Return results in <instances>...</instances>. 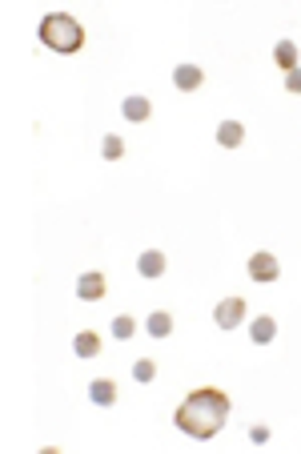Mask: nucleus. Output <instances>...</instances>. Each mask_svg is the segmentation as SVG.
<instances>
[{
	"mask_svg": "<svg viewBox=\"0 0 301 454\" xmlns=\"http://www.w3.org/2000/svg\"><path fill=\"white\" fill-rule=\"evenodd\" d=\"M249 338L257 342V346H270L273 338H277V322H273L270 314H261L254 325H249Z\"/></svg>",
	"mask_w": 301,
	"mask_h": 454,
	"instance_id": "1a4fd4ad",
	"label": "nucleus"
},
{
	"mask_svg": "<svg viewBox=\"0 0 301 454\" xmlns=\"http://www.w3.org/2000/svg\"><path fill=\"white\" fill-rule=\"evenodd\" d=\"M77 293L85 298V302H96V298H105V274H80L77 277Z\"/></svg>",
	"mask_w": 301,
	"mask_h": 454,
	"instance_id": "423d86ee",
	"label": "nucleus"
},
{
	"mask_svg": "<svg viewBox=\"0 0 301 454\" xmlns=\"http://www.w3.org/2000/svg\"><path fill=\"white\" fill-rule=\"evenodd\" d=\"M249 442H254V446H265V442H270V430H265V426H254V430H249Z\"/></svg>",
	"mask_w": 301,
	"mask_h": 454,
	"instance_id": "6ab92c4d",
	"label": "nucleus"
},
{
	"mask_svg": "<svg viewBox=\"0 0 301 454\" xmlns=\"http://www.w3.org/2000/svg\"><path fill=\"white\" fill-rule=\"evenodd\" d=\"M101 153H105V161H117V157H121V153H125V141H121V137H117V133H109V137H105V141H101Z\"/></svg>",
	"mask_w": 301,
	"mask_h": 454,
	"instance_id": "f3484780",
	"label": "nucleus"
},
{
	"mask_svg": "<svg viewBox=\"0 0 301 454\" xmlns=\"http://www.w3.org/2000/svg\"><path fill=\"white\" fill-rule=\"evenodd\" d=\"M73 350H77V358H96L101 354V338H96L93 330H80L77 338H73Z\"/></svg>",
	"mask_w": 301,
	"mask_h": 454,
	"instance_id": "ddd939ff",
	"label": "nucleus"
},
{
	"mask_svg": "<svg viewBox=\"0 0 301 454\" xmlns=\"http://www.w3.org/2000/svg\"><path fill=\"white\" fill-rule=\"evenodd\" d=\"M121 113H125V121H133V125H141V121H149V113H153V105H149V97H125V105H121Z\"/></svg>",
	"mask_w": 301,
	"mask_h": 454,
	"instance_id": "0eeeda50",
	"label": "nucleus"
},
{
	"mask_svg": "<svg viewBox=\"0 0 301 454\" xmlns=\"http://www.w3.org/2000/svg\"><path fill=\"white\" fill-rule=\"evenodd\" d=\"M36 36H41V45L52 49V52H77L80 45H85V29H80V20L68 17V13H48V17L41 20Z\"/></svg>",
	"mask_w": 301,
	"mask_h": 454,
	"instance_id": "f03ea898",
	"label": "nucleus"
},
{
	"mask_svg": "<svg viewBox=\"0 0 301 454\" xmlns=\"http://www.w3.org/2000/svg\"><path fill=\"white\" fill-rule=\"evenodd\" d=\"M213 322L221 325V330H237V325L245 322V302H241V298H225V302H217Z\"/></svg>",
	"mask_w": 301,
	"mask_h": 454,
	"instance_id": "7ed1b4c3",
	"label": "nucleus"
},
{
	"mask_svg": "<svg viewBox=\"0 0 301 454\" xmlns=\"http://www.w3.org/2000/svg\"><path fill=\"white\" fill-rule=\"evenodd\" d=\"M89 398H93L96 406H112L117 402V382H112V378H96L93 386H89Z\"/></svg>",
	"mask_w": 301,
	"mask_h": 454,
	"instance_id": "9b49d317",
	"label": "nucleus"
},
{
	"mask_svg": "<svg viewBox=\"0 0 301 454\" xmlns=\"http://www.w3.org/2000/svg\"><path fill=\"white\" fill-rule=\"evenodd\" d=\"M201 81H205V73L197 65H177L173 68V85L181 89V93H193V89H201Z\"/></svg>",
	"mask_w": 301,
	"mask_h": 454,
	"instance_id": "39448f33",
	"label": "nucleus"
},
{
	"mask_svg": "<svg viewBox=\"0 0 301 454\" xmlns=\"http://www.w3.org/2000/svg\"><path fill=\"white\" fill-rule=\"evenodd\" d=\"M277 274H281V265H277V258H273L270 249H261V254L249 258V277L254 281H277Z\"/></svg>",
	"mask_w": 301,
	"mask_h": 454,
	"instance_id": "20e7f679",
	"label": "nucleus"
},
{
	"mask_svg": "<svg viewBox=\"0 0 301 454\" xmlns=\"http://www.w3.org/2000/svg\"><path fill=\"white\" fill-rule=\"evenodd\" d=\"M273 61L286 68V73H293V68H298V45H293V41H277V49H273Z\"/></svg>",
	"mask_w": 301,
	"mask_h": 454,
	"instance_id": "4468645a",
	"label": "nucleus"
},
{
	"mask_svg": "<svg viewBox=\"0 0 301 454\" xmlns=\"http://www.w3.org/2000/svg\"><path fill=\"white\" fill-rule=\"evenodd\" d=\"M286 93H301V68L286 73Z\"/></svg>",
	"mask_w": 301,
	"mask_h": 454,
	"instance_id": "a211bd4d",
	"label": "nucleus"
},
{
	"mask_svg": "<svg viewBox=\"0 0 301 454\" xmlns=\"http://www.w3.org/2000/svg\"><path fill=\"white\" fill-rule=\"evenodd\" d=\"M137 270H141V277H161L165 274V254L161 249H145L137 258Z\"/></svg>",
	"mask_w": 301,
	"mask_h": 454,
	"instance_id": "6e6552de",
	"label": "nucleus"
},
{
	"mask_svg": "<svg viewBox=\"0 0 301 454\" xmlns=\"http://www.w3.org/2000/svg\"><path fill=\"white\" fill-rule=\"evenodd\" d=\"M145 330H149L153 338H169V334H173V318H169L165 309H153V314L145 318Z\"/></svg>",
	"mask_w": 301,
	"mask_h": 454,
	"instance_id": "f8f14e48",
	"label": "nucleus"
},
{
	"mask_svg": "<svg viewBox=\"0 0 301 454\" xmlns=\"http://www.w3.org/2000/svg\"><path fill=\"white\" fill-rule=\"evenodd\" d=\"M229 422V398H225L221 390H193L185 402L177 406V430L181 434H189V438H213V434H221V426Z\"/></svg>",
	"mask_w": 301,
	"mask_h": 454,
	"instance_id": "f257e3e1",
	"label": "nucleus"
},
{
	"mask_svg": "<svg viewBox=\"0 0 301 454\" xmlns=\"http://www.w3.org/2000/svg\"><path fill=\"white\" fill-rule=\"evenodd\" d=\"M217 141H221L225 149H237L241 141H245V125H241V121H221V125H217Z\"/></svg>",
	"mask_w": 301,
	"mask_h": 454,
	"instance_id": "9d476101",
	"label": "nucleus"
},
{
	"mask_svg": "<svg viewBox=\"0 0 301 454\" xmlns=\"http://www.w3.org/2000/svg\"><path fill=\"white\" fill-rule=\"evenodd\" d=\"M133 378H137V382H153V378H157V362H153V358H137V362H133Z\"/></svg>",
	"mask_w": 301,
	"mask_h": 454,
	"instance_id": "2eb2a0df",
	"label": "nucleus"
},
{
	"mask_svg": "<svg viewBox=\"0 0 301 454\" xmlns=\"http://www.w3.org/2000/svg\"><path fill=\"white\" fill-rule=\"evenodd\" d=\"M137 334V322L129 318V314H121V318H112V338H121V342H129Z\"/></svg>",
	"mask_w": 301,
	"mask_h": 454,
	"instance_id": "dca6fc26",
	"label": "nucleus"
}]
</instances>
